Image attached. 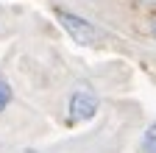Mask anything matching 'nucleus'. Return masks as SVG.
I'll use <instances>...</instances> for the list:
<instances>
[{
  "instance_id": "obj_1",
  "label": "nucleus",
  "mask_w": 156,
  "mask_h": 153,
  "mask_svg": "<svg viewBox=\"0 0 156 153\" xmlns=\"http://www.w3.org/2000/svg\"><path fill=\"white\" fill-rule=\"evenodd\" d=\"M56 20L62 23V28L73 36V42H78V45H84V47H95L98 42H101V33H98L95 25L87 23L84 17H78V14L67 11V9H56Z\"/></svg>"
},
{
  "instance_id": "obj_2",
  "label": "nucleus",
  "mask_w": 156,
  "mask_h": 153,
  "mask_svg": "<svg viewBox=\"0 0 156 153\" xmlns=\"http://www.w3.org/2000/svg\"><path fill=\"white\" fill-rule=\"evenodd\" d=\"M67 111H70V123H87L98 114V98L89 89H78L70 95Z\"/></svg>"
},
{
  "instance_id": "obj_3",
  "label": "nucleus",
  "mask_w": 156,
  "mask_h": 153,
  "mask_svg": "<svg viewBox=\"0 0 156 153\" xmlns=\"http://www.w3.org/2000/svg\"><path fill=\"white\" fill-rule=\"evenodd\" d=\"M9 103H11V84L3 78V72H0V111H6Z\"/></svg>"
},
{
  "instance_id": "obj_4",
  "label": "nucleus",
  "mask_w": 156,
  "mask_h": 153,
  "mask_svg": "<svg viewBox=\"0 0 156 153\" xmlns=\"http://www.w3.org/2000/svg\"><path fill=\"white\" fill-rule=\"evenodd\" d=\"M142 148H145V153H156V123L145 131V137H142Z\"/></svg>"
},
{
  "instance_id": "obj_5",
  "label": "nucleus",
  "mask_w": 156,
  "mask_h": 153,
  "mask_svg": "<svg viewBox=\"0 0 156 153\" xmlns=\"http://www.w3.org/2000/svg\"><path fill=\"white\" fill-rule=\"evenodd\" d=\"M151 31H153V39H156V20H153V25H151Z\"/></svg>"
}]
</instances>
